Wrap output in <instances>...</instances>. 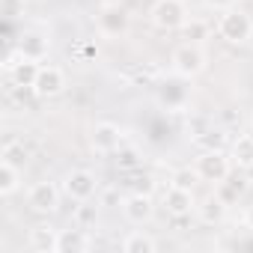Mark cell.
Listing matches in <instances>:
<instances>
[{
  "label": "cell",
  "instance_id": "1",
  "mask_svg": "<svg viewBox=\"0 0 253 253\" xmlns=\"http://www.w3.org/2000/svg\"><path fill=\"white\" fill-rule=\"evenodd\" d=\"M217 36L223 42H229V45H247L253 39V18L244 9L232 6V9L220 12V18H217Z\"/></svg>",
  "mask_w": 253,
  "mask_h": 253
},
{
  "label": "cell",
  "instance_id": "2",
  "mask_svg": "<svg viewBox=\"0 0 253 253\" xmlns=\"http://www.w3.org/2000/svg\"><path fill=\"white\" fill-rule=\"evenodd\" d=\"M206 66H209V57H206V51H203L200 45H194V42L179 45V48L173 51V57H170V69H173V75L182 78V81L200 78V75L206 72Z\"/></svg>",
  "mask_w": 253,
  "mask_h": 253
},
{
  "label": "cell",
  "instance_id": "3",
  "mask_svg": "<svg viewBox=\"0 0 253 253\" xmlns=\"http://www.w3.org/2000/svg\"><path fill=\"white\" fill-rule=\"evenodd\" d=\"M149 21L164 33H176V30H185L191 15H188L185 0H155L149 9Z\"/></svg>",
  "mask_w": 253,
  "mask_h": 253
},
{
  "label": "cell",
  "instance_id": "4",
  "mask_svg": "<svg viewBox=\"0 0 253 253\" xmlns=\"http://www.w3.org/2000/svg\"><path fill=\"white\" fill-rule=\"evenodd\" d=\"M232 167H235V164H232V158H229L226 149H209V152H200L197 161H194V170H197L200 179L209 182V185H220V182H226L229 173H232Z\"/></svg>",
  "mask_w": 253,
  "mask_h": 253
},
{
  "label": "cell",
  "instance_id": "5",
  "mask_svg": "<svg viewBox=\"0 0 253 253\" xmlns=\"http://www.w3.org/2000/svg\"><path fill=\"white\" fill-rule=\"evenodd\" d=\"M63 194H66L72 203H89V200L98 194V179H95V173H92V170H84V167L69 170V173L63 176Z\"/></svg>",
  "mask_w": 253,
  "mask_h": 253
},
{
  "label": "cell",
  "instance_id": "6",
  "mask_svg": "<svg viewBox=\"0 0 253 253\" xmlns=\"http://www.w3.org/2000/svg\"><path fill=\"white\" fill-rule=\"evenodd\" d=\"M122 128L116 122H110V119H101V122H95L92 128H89V146H92V152H98V155H113V152H119L122 149Z\"/></svg>",
  "mask_w": 253,
  "mask_h": 253
},
{
  "label": "cell",
  "instance_id": "7",
  "mask_svg": "<svg viewBox=\"0 0 253 253\" xmlns=\"http://www.w3.org/2000/svg\"><path fill=\"white\" fill-rule=\"evenodd\" d=\"M60 197H63V188H57L54 182H48V179L45 182H36L27 191V209L36 211V214H57Z\"/></svg>",
  "mask_w": 253,
  "mask_h": 253
},
{
  "label": "cell",
  "instance_id": "8",
  "mask_svg": "<svg viewBox=\"0 0 253 253\" xmlns=\"http://www.w3.org/2000/svg\"><path fill=\"white\" fill-rule=\"evenodd\" d=\"M122 214L128 223L134 226H143L155 217V200L146 194V191H134L128 197H122Z\"/></svg>",
  "mask_w": 253,
  "mask_h": 253
},
{
  "label": "cell",
  "instance_id": "9",
  "mask_svg": "<svg viewBox=\"0 0 253 253\" xmlns=\"http://www.w3.org/2000/svg\"><path fill=\"white\" fill-rule=\"evenodd\" d=\"M128 27H131V15H128L125 6H119V3L101 6V12H98V30L104 36H125Z\"/></svg>",
  "mask_w": 253,
  "mask_h": 253
},
{
  "label": "cell",
  "instance_id": "10",
  "mask_svg": "<svg viewBox=\"0 0 253 253\" xmlns=\"http://www.w3.org/2000/svg\"><path fill=\"white\" fill-rule=\"evenodd\" d=\"M66 89V72L60 66H39V75L33 81V92L39 98H57Z\"/></svg>",
  "mask_w": 253,
  "mask_h": 253
},
{
  "label": "cell",
  "instance_id": "11",
  "mask_svg": "<svg viewBox=\"0 0 253 253\" xmlns=\"http://www.w3.org/2000/svg\"><path fill=\"white\" fill-rule=\"evenodd\" d=\"M161 206L173 217H188L191 211H197V197H194V191H185V188H173L170 185L164 191V197H161Z\"/></svg>",
  "mask_w": 253,
  "mask_h": 253
},
{
  "label": "cell",
  "instance_id": "12",
  "mask_svg": "<svg viewBox=\"0 0 253 253\" xmlns=\"http://www.w3.org/2000/svg\"><path fill=\"white\" fill-rule=\"evenodd\" d=\"M226 200L220 197V194H209L206 200H200L197 203V217L206 223V226H217V223H223V217H226Z\"/></svg>",
  "mask_w": 253,
  "mask_h": 253
},
{
  "label": "cell",
  "instance_id": "13",
  "mask_svg": "<svg viewBox=\"0 0 253 253\" xmlns=\"http://www.w3.org/2000/svg\"><path fill=\"white\" fill-rule=\"evenodd\" d=\"M92 247V238L84 226H75V229H60V238H57V253H86Z\"/></svg>",
  "mask_w": 253,
  "mask_h": 253
},
{
  "label": "cell",
  "instance_id": "14",
  "mask_svg": "<svg viewBox=\"0 0 253 253\" xmlns=\"http://www.w3.org/2000/svg\"><path fill=\"white\" fill-rule=\"evenodd\" d=\"M15 51H18L21 57H27V60L42 63V60L51 54V39H48V36H42V33H24Z\"/></svg>",
  "mask_w": 253,
  "mask_h": 253
},
{
  "label": "cell",
  "instance_id": "15",
  "mask_svg": "<svg viewBox=\"0 0 253 253\" xmlns=\"http://www.w3.org/2000/svg\"><path fill=\"white\" fill-rule=\"evenodd\" d=\"M57 238H60V229H54L51 223H39L30 229V250L36 253H57Z\"/></svg>",
  "mask_w": 253,
  "mask_h": 253
},
{
  "label": "cell",
  "instance_id": "16",
  "mask_svg": "<svg viewBox=\"0 0 253 253\" xmlns=\"http://www.w3.org/2000/svg\"><path fill=\"white\" fill-rule=\"evenodd\" d=\"M122 250L125 253H155L158 250V238L149 235L146 229H134L122 238Z\"/></svg>",
  "mask_w": 253,
  "mask_h": 253
},
{
  "label": "cell",
  "instance_id": "17",
  "mask_svg": "<svg viewBox=\"0 0 253 253\" xmlns=\"http://www.w3.org/2000/svg\"><path fill=\"white\" fill-rule=\"evenodd\" d=\"M9 75H12L15 86H27V89H33V81H36V75H39V63H36V60H27V57L18 54V60L9 66Z\"/></svg>",
  "mask_w": 253,
  "mask_h": 253
},
{
  "label": "cell",
  "instance_id": "18",
  "mask_svg": "<svg viewBox=\"0 0 253 253\" xmlns=\"http://www.w3.org/2000/svg\"><path fill=\"white\" fill-rule=\"evenodd\" d=\"M21 179H24L21 167H15L9 161H0V197H12L21 188Z\"/></svg>",
  "mask_w": 253,
  "mask_h": 253
},
{
  "label": "cell",
  "instance_id": "19",
  "mask_svg": "<svg viewBox=\"0 0 253 253\" xmlns=\"http://www.w3.org/2000/svg\"><path fill=\"white\" fill-rule=\"evenodd\" d=\"M229 158H232V164L235 167H247V164H253V134H238L232 143H229Z\"/></svg>",
  "mask_w": 253,
  "mask_h": 253
},
{
  "label": "cell",
  "instance_id": "20",
  "mask_svg": "<svg viewBox=\"0 0 253 253\" xmlns=\"http://www.w3.org/2000/svg\"><path fill=\"white\" fill-rule=\"evenodd\" d=\"M194 146L200 152H209V149H226L229 146V137L223 128H206V131H197L194 134Z\"/></svg>",
  "mask_w": 253,
  "mask_h": 253
},
{
  "label": "cell",
  "instance_id": "21",
  "mask_svg": "<svg viewBox=\"0 0 253 253\" xmlns=\"http://www.w3.org/2000/svg\"><path fill=\"white\" fill-rule=\"evenodd\" d=\"M0 161H9V164H15V167H27V161H30V149L24 146V143H6L3 146V155H0Z\"/></svg>",
  "mask_w": 253,
  "mask_h": 253
},
{
  "label": "cell",
  "instance_id": "22",
  "mask_svg": "<svg viewBox=\"0 0 253 253\" xmlns=\"http://www.w3.org/2000/svg\"><path fill=\"white\" fill-rule=\"evenodd\" d=\"M197 182H203V179H200V173H197L194 167H182V170H176V173L170 176V185H173V188H185V191H194Z\"/></svg>",
  "mask_w": 253,
  "mask_h": 253
},
{
  "label": "cell",
  "instance_id": "23",
  "mask_svg": "<svg viewBox=\"0 0 253 253\" xmlns=\"http://www.w3.org/2000/svg\"><path fill=\"white\" fill-rule=\"evenodd\" d=\"M27 12V0H0V15L6 21H18Z\"/></svg>",
  "mask_w": 253,
  "mask_h": 253
},
{
  "label": "cell",
  "instance_id": "24",
  "mask_svg": "<svg viewBox=\"0 0 253 253\" xmlns=\"http://www.w3.org/2000/svg\"><path fill=\"white\" fill-rule=\"evenodd\" d=\"M209 33H211V27H209L206 21H197V18H191V21L185 24V36H188L194 45H200V42H203Z\"/></svg>",
  "mask_w": 253,
  "mask_h": 253
},
{
  "label": "cell",
  "instance_id": "25",
  "mask_svg": "<svg viewBox=\"0 0 253 253\" xmlns=\"http://www.w3.org/2000/svg\"><path fill=\"white\" fill-rule=\"evenodd\" d=\"M203 3H206V9L226 12V9H232V6H235V0H203Z\"/></svg>",
  "mask_w": 253,
  "mask_h": 253
},
{
  "label": "cell",
  "instance_id": "26",
  "mask_svg": "<svg viewBox=\"0 0 253 253\" xmlns=\"http://www.w3.org/2000/svg\"><path fill=\"white\" fill-rule=\"evenodd\" d=\"M116 200H119V194H116V191H113V188H110V191H104V194H101V206H116Z\"/></svg>",
  "mask_w": 253,
  "mask_h": 253
},
{
  "label": "cell",
  "instance_id": "27",
  "mask_svg": "<svg viewBox=\"0 0 253 253\" xmlns=\"http://www.w3.org/2000/svg\"><path fill=\"white\" fill-rule=\"evenodd\" d=\"M78 217H81L84 223H89V220H95V209H81V211H78Z\"/></svg>",
  "mask_w": 253,
  "mask_h": 253
},
{
  "label": "cell",
  "instance_id": "28",
  "mask_svg": "<svg viewBox=\"0 0 253 253\" xmlns=\"http://www.w3.org/2000/svg\"><path fill=\"white\" fill-rule=\"evenodd\" d=\"M134 158H137L134 152H125V155H122V161H119V167H134Z\"/></svg>",
  "mask_w": 253,
  "mask_h": 253
},
{
  "label": "cell",
  "instance_id": "29",
  "mask_svg": "<svg viewBox=\"0 0 253 253\" xmlns=\"http://www.w3.org/2000/svg\"><path fill=\"white\" fill-rule=\"evenodd\" d=\"M244 226L253 229V206H247V211H244Z\"/></svg>",
  "mask_w": 253,
  "mask_h": 253
},
{
  "label": "cell",
  "instance_id": "30",
  "mask_svg": "<svg viewBox=\"0 0 253 253\" xmlns=\"http://www.w3.org/2000/svg\"><path fill=\"white\" fill-rule=\"evenodd\" d=\"M244 179L253 185V164H247V167H244Z\"/></svg>",
  "mask_w": 253,
  "mask_h": 253
},
{
  "label": "cell",
  "instance_id": "31",
  "mask_svg": "<svg viewBox=\"0 0 253 253\" xmlns=\"http://www.w3.org/2000/svg\"><path fill=\"white\" fill-rule=\"evenodd\" d=\"M250 128H253V116H250Z\"/></svg>",
  "mask_w": 253,
  "mask_h": 253
}]
</instances>
